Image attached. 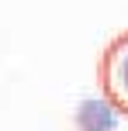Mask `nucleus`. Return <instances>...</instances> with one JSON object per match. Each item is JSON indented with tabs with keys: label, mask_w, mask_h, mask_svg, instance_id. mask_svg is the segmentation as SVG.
Instances as JSON below:
<instances>
[{
	"label": "nucleus",
	"mask_w": 128,
	"mask_h": 131,
	"mask_svg": "<svg viewBox=\"0 0 128 131\" xmlns=\"http://www.w3.org/2000/svg\"><path fill=\"white\" fill-rule=\"evenodd\" d=\"M97 90L121 111V117H128V28L104 45L97 59Z\"/></svg>",
	"instance_id": "f257e3e1"
},
{
	"label": "nucleus",
	"mask_w": 128,
	"mask_h": 131,
	"mask_svg": "<svg viewBox=\"0 0 128 131\" xmlns=\"http://www.w3.org/2000/svg\"><path fill=\"white\" fill-rule=\"evenodd\" d=\"M118 121H121V111H118L107 97L83 100V104L76 107V114H73L76 131H114Z\"/></svg>",
	"instance_id": "f03ea898"
}]
</instances>
